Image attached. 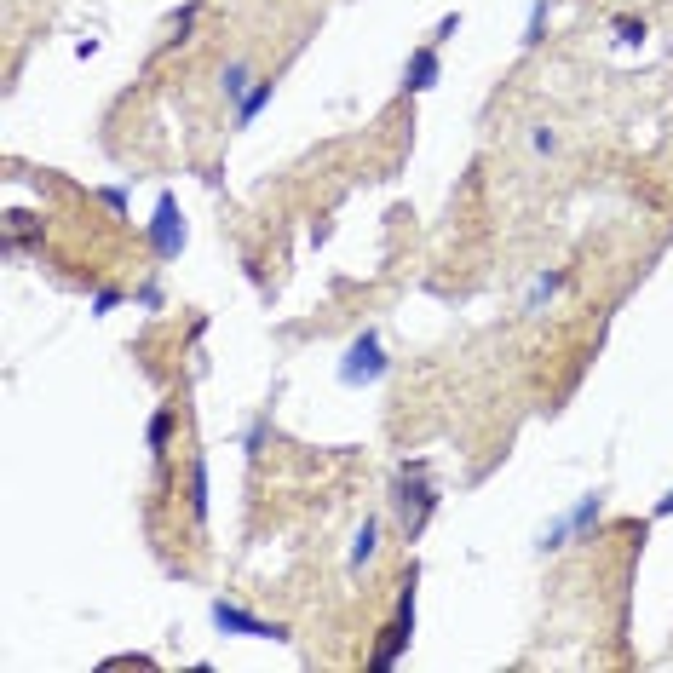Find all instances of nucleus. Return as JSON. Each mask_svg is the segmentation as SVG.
<instances>
[{
    "instance_id": "6",
    "label": "nucleus",
    "mask_w": 673,
    "mask_h": 673,
    "mask_svg": "<svg viewBox=\"0 0 673 673\" xmlns=\"http://www.w3.org/2000/svg\"><path fill=\"white\" fill-rule=\"evenodd\" d=\"M150 254H156V259H179V254H185V213H179L173 196L156 202V219H150Z\"/></svg>"
},
{
    "instance_id": "20",
    "label": "nucleus",
    "mask_w": 673,
    "mask_h": 673,
    "mask_svg": "<svg viewBox=\"0 0 673 673\" xmlns=\"http://www.w3.org/2000/svg\"><path fill=\"white\" fill-rule=\"evenodd\" d=\"M242 443H248V449H259V443H265V415H259L254 426H248V438H242Z\"/></svg>"
},
{
    "instance_id": "5",
    "label": "nucleus",
    "mask_w": 673,
    "mask_h": 673,
    "mask_svg": "<svg viewBox=\"0 0 673 673\" xmlns=\"http://www.w3.org/2000/svg\"><path fill=\"white\" fill-rule=\"evenodd\" d=\"M208 616L219 633H231V639H288V622H265V616H254L248 604L236 599H213Z\"/></svg>"
},
{
    "instance_id": "12",
    "label": "nucleus",
    "mask_w": 673,
    "mask_h": 673,
    "mask_svg": "<svg viewBox=\"0 0 673 673\" xmlns=\"http://www.w3.org/2000/svg\"><path fill=\"white\" fill-rule=\"evenodd\" d=\"M558 288H564V271H541V277L530 282V294H524V311H530V317H541V305H553Z\"/></svg>"
},
{
    "instance_id": "7",
    "label": "nucleus",
    "mask_w": 673,
    "mask_h": 673,
    "mask_svg": "<svg viewBox=\"0 0 673 673\" xmlns=\"http://www.w3.org/2000/svg\"><path fill=\"white\" fill-rule=\"evenodd\" d=\"M438 81H443V58H438V47L426 41V47H415V52H409V64H403V98L432 93Z\"/></svg>"
},
{
    "instance_id": "17",
    "label": "nucleus",
    "mask_w": 673,
    "mask_h": 673,
    "mask_svg": "<svg viewBox=\"0 0 673 673\" xmlns=\"http://www.w3.org/2000/svg\"><path fill=\"white\" fill-rule=\"evenodd\" d=\"M461 35V12H449V18H438V29H432V47H443V41H455Z\"/></svg>"
},
{
    "instance_id": "11",
    "label": "nucleus",
    "mask_w": 673,
    "mask_h": 673,
    "mask_svg": "<svg viewBox=\"0 0 673 673\" xmlns=\"http://www.w3.org/2000/svg\"><path fill=\"white\" fill-rule=\"evenodd\" d=\"M173 426H179V415H173V403H162V409L150 415V426H144V443H150V455H167V443H173Z\"/></svg>"
},
{
    "instance_id": "16",
    "label": "nucleus",
    "mask_w": 673,
    "mask_h": 673,
    "mask_svg": "<svg viewBox=\"0 0 673 673\" xmlns=\"http://www.w3.org/2000/svg\"><path fill=\"white\" fill-rule=\"evenodd\" d=\"M558 144H564V139H558L553 127H535V133H530V150H535V156H558Z\"/></svg>"
},
{
    "instance_id": "3",
    "label": "nucleus",
    "mask_w": 673,
    "mask_h": 673,
    "mask_svg": "<svg viewBox=\"0 0 673 673\" xmlns=\"http://www.w3.org/2000/svg\"><path fill=\"white\" fill-rule=\"evenodd\" d=\"M386 369H392V357H386V346H380V334L374 328H363L357 340L346 346V357H340V386H374V380H386Z\"/></svg>"
},
{
    "instance_id": "9",
    "label": "nucleus",
    "mask_w": 673,
    "mask_h": 673,
    "mask_svg": "<svg viewBox=\"0 0 673 673\" xmlns=\"http://www.w3.org/2000/svg\"><path fill=\"white\" fill-rule=\"evenodd\" d=\"M259 75H254V64H248V58H231V64H225V70H219V93H225V104H242V98H248V87H254Z\"/></svg>"
},
{
    "instance_id": "10",
    "label": "nucleus",
    "mask_w": 673,
    "mask_h": 673,
    "mask_svg": "<svg viewBox=\"0 0 673 673\" xmlns=\"http://www.w3.org/2000/svg\"><path fill=\"white\" fill-rule=\"evenodd\" d=\"M271 98H277V81H254V87H248V98L236 104V133H242V127H254L259 110H265Z\"/></svg>"
},
{
    "instance_id": "21",
    "label": "nucleus",
    "mask_w": 673,
    "mask_h": 673,
    "mask_svg": "<svg viewBox=\"0 0 673 673\" xmlns=\"http://www.w3.org/2000/svg\"><path fill=\"white\" fill-rule=\"evenodd\" d=\"M656 518H673V489L662 495V501H656Z\"/></svg>"
},
{
    "instance_id": "8",
    "label": "nucleus",
    "mask_w": 673,
    "mask_h": 673,
    "mask_svg": "<svg viewBox=\"0 0 673 673\" xmlns=\"http://www.w3.org/2000/svg\"><path fill=\"white\" fill-rule=\"evenodd\" d=\"M374 553H380V518H363V524H357V535H351L346 570H351V576H363V570L374 564Z\"/></svg>"
},
{
    "instance_id": "19",
    "label": "nucleus",
    "mask_w": 673,
    "mask_h": 673,
    "mask_svg": "<svg viewBox=\"0 0 673 673\" xmlns=\"http://www.w3.org/2000/svg\"><path fill=\"white\" fill-rule=\"evenodd\" d=\"M116 305H121V288H98V294H93V311H98V317H104V311H116Z\"/></svg>"
},
{
    "instance_id": "18",
    "label": "nucleus",
    "mask_w": 673,
    "mask_h": 673,
    "mask_svg": "<svg viewBox=\"0 0 673 673\" xmlns=\"http://www.w3.org/2000/svg\"><path fill=\"white\" fill-rule=\"evenodd\" d=\"M98 202H104L110 213H127V190H121V185H104V190H98Z\"/></svg>"
},
{
    "instance_id": "4",
    "label": "nucleus",
    "mask_w": 673,
    "mask_h": 673,
    "mask_svg": "<svg viewBox=\"0 0 673 673\" xmlns=\"http://www.w3.org/2000/svg\"><path fill=\"white\" fill-rule=\"evenodd\" d=\"M599 518H604V495L593 489V495H581L576 507H570V512H558L553 524L541 530V553H564V547H570L576 535H587L593 524H599Z\"/></svg>"
},
{
    "instance_id": "2",
    "label": "nucleus",
    "mask_w": 673,
    "mask_h": 673,
    "mask_svg": "<svg viewBox=\"0 0 673 673\" xmlns=\"http://www.w3.org/2000/svg\"><path fill=\"white\" fill-rule=\"evenodd\" d=\"M415 570H409V581H403V593H397V616L386 627H380V633H386V639H380V645H374V656H369V668L374 673H386V668H397V656H403V650H409V639H415Z\"/></svg>"
},
{
    "instance_id": "15",
    "label": "nucleus",
    "mask_w": 673,
    "mask_h": 673,
    "mask_svg": "<svg viewBox=\"0 0 673 673\" xmlns=\"http://www.w3.org/2000/svg\"><path fill=\"white\" fill-rule=\"evenodd\" d=\"M190 24H196V0L173 12V35H167V41H173V47H179V41H190Z\"/></svg>"
},
{
    "instance_id": "14",
    "label": "nucleus",
    "mask_w": 673,
    "mask_h": 673,
    "mask_svg": "<svg viewBox=\"0 0 673 673\" xmlns=\"http://www.w3.org/2000/svg\"><path fill=\"white\" fill-rule=\"evenodd\" d=\"M541 29H547V0H535V6H530V18H524V35H518V41L535 47V41H541Z\"/></svg>"
},
{
    "instance_id": "1",
    "label": "nucleus",
    "mask_w": 673,
    "mask_h": 673,
    "mask_svg": "<svg viewBox=\"0 0 673 673\" xmlns=\"http://www.w3.org/2000/svg\"><path fill=\"white\" fill-rule=\"evenodd\" d=\"M392 507H397V524H403V535L415 541V535L426 530V518L438 512V489H432V478H426V461H409V466H403Z\"/></svg>"
},
{
    "instance_id": "13",
    "label": "nucleus",
    "mask_w": 673,
    "mask_h": 673,
    "mask_svg": "<svg viewBox=\"0 0 673 673\" xmlns=\"http://www.w3.org/2000/svg\"><path fill=\"white\" fill-rule=\"evenodd\" d=\"M190 518H196V524L208 518V461L190 466Z\"/></svg>"
}]
</instances>
